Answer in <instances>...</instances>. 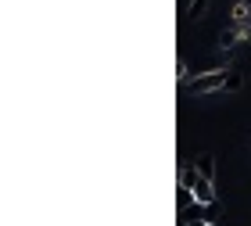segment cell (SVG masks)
Segmentation results:
<instances>
[{"mask_svg":"<svg viewBox=\"0 0 251 226\" xmlns=\"http://www.w3.org/2000/svg\"><path fill=\"white\" fill-rule=\"evenodd\" d=\"M208 4H212V0H194L187 15H190V18H204V11H208Z\"/></svg>","mask_w":251,"mask_h":226,"instance_id":"obj_6","label":"cell"},{"mask_svg":"<svg viewBox=\"0 0 251 226\" xmlns=\"http://www.w3.org/2000/svg\"><path fill=\"white\" fill-rule=\"evenodd\" d=\"M194 169H198L201 176H208V179H215V162H212V154H208V151L194 158Z\"/></svg>","mask_w":251,"mask_h":226,"instance_id":"obj_4","label":"cell"},{"mask_svg":"<svg viewBox=\"0 0 251 226\" xmlns=\"http://www.w3.org/2000/svg\"><path fill=\"white\" fill-rule=\"evenodd\" d=\"M237 90H244V72H241V69H230V79H226V90H223V94H237Z\"/></svg>","mask_w":251,"mask_h":226,"instance_id":"obj_5","label":"cell"},{"mask_svg":"<svg viewBox=\"0 0 251 226\" xmlns=\"http://www.w3.org/2000/svg\"><path fill=\"white\" fill-rule=\"evenodd\" d=\"M183 226H215V223H208V219H194V223H183Z\"/></svg>","mask_w":251,"mask_h":226,"instance_id":"obj_7","label":"cell"},{"mask_svg":"<svg viewBox=\"0 0 251 226\" xmlns=\"http://www.w3.org/2000/svg\"><path fill=\"white\" fill-rule=\"evenodd\" d=\"M179 187H187L190 190V198L198 201V205H215V179H208V176H201L194 165H187L183 169V179H179Z\"/></svg>","mask_w":251,"mask_h":226,"instance_id":"obj_1","label":"cell"},{"mask_svg":"<svg viewBox=\"0 0 251 226\" xmlns=\"http://www.w3.org/2000/svg\"><path fill=\"white\" fill-rule=\"evenodd\" d=\"M251 40V22L248 25H230V29H223L219 32V50H233L237 43H244Z\"/></svg>","mask_w":251,"mask_h":226,"instance_id":"obj_3","label":"cell"},{"mask_svg":"<svg viewBox=\"0 0 251 226\" xmlns=\"http://www.w3.org/2000/svg\"><path fill=\"white\" fill-rule=\"evenodd\" d=\"M226 79H230V69H212V72H201V75H194L190 83H183V94H198V97H204V94H223L226 90Z\"/></svg>","mask_w":251,"mask_h":226,"instance_id":"obj_2","label":"cell"}]
</instances>
